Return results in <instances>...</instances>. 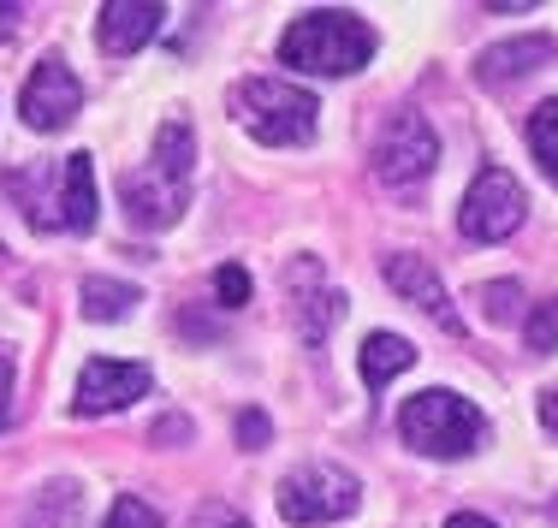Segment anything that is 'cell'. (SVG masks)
I'll list each match as a JSON object with an SVG mask.
<instances>
[{"mask_svg": "<svg viewBox=\"0 0 558 528\" xmlns=\"http://www.w3.org/2000/svg\"><path fill=\"white\" fill-rule=\"evenodd\" d=\"M215 297H220V309H244L250 303V268H238V261L215 268Z\"/></svg>", "mask_w": 558, "mask_h": 528, "instance_id": "44dd1931", "label": "cell"}, {"mask_svg": "<svg viewBox=\"0 0 558 528\" xmlns=\"http://www.w3.org/2000/svg\"><path fill=\"white\" fill-rule=\"evenodd\" d=\"M203 528H250V523H244V517H232V511H208Z\"/></svg>", "mask_w": 558, "mask_h": 528, "instance_id": "83f0119b", "label": "cell"}, {"mask_svg": "<svg viewBox=\"0 0 558 528\" xmlns=\"http://www.w3.org/2000/svg\"><path fill=\"white\" fill-rule=\"evenodd\" d=\"M77 505H84L77 481H48L36 511H31V528H77Z\"/></svg>", "mask_w": 558, "mask_h": 528, "instance_id": "e0dca14e", "label": "cell"}, {"mask_svg": "<svg viewBox=\"0 0 558 528\" xmlns=\"http://www.w3.org/2000/svg\"><path fill=\"white\" fill-rule=\"evenodd\" d=\"M161 19H167V7H155V0H108L96 19L101 54H137L143 42L161 36Z\"/></svg>", "mask_w": 558, "mask_h": 528, "instance_id": "4fadbf2b", "label": "cell"}, {"mask_svg": "<svg viewBox=\"0 0 558 528\" xmlns=\"http://www.w3.org/2000/svg\"><path fill=\"white\" fill-rule=\"evenodd\" d=\"M541 428H547V433H558V386L547 392V398H541Z\"/></svg>", "mask_w": 558, "mask_h": 528, "instance_id": "4316f807", "label": "cell"}, {"mask_svg": "<svg viewBox=\"0 0 558 528\" xmlns=\"http://www.w3.org/2000/svg\"><path fill=\"white\" fill-rule=\"evenodd\" d=\"M434 161H440V137H434V125L422 113H392L387 125H380V137H375V179L387 184V191H410V184H422L434 173Z\"/></svg>", "mask_w": 558, "mask_h": 528, "instance_id": "52a82bcc", "label": "cell"}, {"mask_svg": "<svg viewBox=\"0 0 558 528\" xmlns=\"http://www.w3.org/2000/svg\"><path fill=\"white\" fill-rule=\"evenodd\" d=\"M446 528H499L494 517H482V511H451Z\"/></svg>", "mask_w": 558, "mask_h": 528, "instance_id": "484cf974", "label": "cell"}, {"mask_svg": "<svg viewBox=\"0 0 558 528\" xmlns=\"http://www.w3.org/2000/svg\"><path fill=\"white\" fill-rule=\"evenodd\" d=\"M77 108H84V84L72 77V65H65L60 54H48L31 77H24L19 113H24L31 131H65L77 119Z\"/></svg>", "mask_w": 558, "mask_h": 528, "instance_id": "ba28073f", "label": "cell"}, {"mask_svg": "<svg viewBox=\"0 0 558 528\" xmlns=\"http://www.w3.org/2000/svg\"><path fill=\"white\" fill-rule=\"evenodd\" d=\"M12 421V356L0 351V428Z\"/></svg>", "mask_w": 558, "mask_h": 528, "instance_id": "d4e9b609", "label": "cell"}, {"mask_svg": "<svg viewBox=\"0 0 558 528\" xmlns=\"http://www.w3.org/2000/svg\"><path fill=\"white\" fill-rule=\"evenodd\" d=\"M155 386V374L143 363H113V356H89L84 374H77V398L72 410L77 416H113L125 404H137L143 392Z\"/></svg>", "mask_w": 558, "mask_h": 528, "instance_id": "9c48e42d", "label": "cell"}, {"mask_svg": "<svg viewBox=\"0 0 558 528\" xmlns=\"http://www.w3.org/2000/svg\"><path fill=\"white\" fill-rule=\"evenodd\" d=\"M96 226V161L84 149L54 167V202H48V232H89Z\"/></svg>", "mask_w": 558, "mask_h": 528, "instance_id": "30bf717a", "label": "cell"}, {"mask_svg": "<svg viewBox=\"0 0 558 528\" xmlns=\"http://www.w3.org/2000/svg\"><path fill=\"white\" fill-rule=\"evenodd\" d=\"M387 285L404 303H416L422 315H428L434 327H446V333H463V315L451 309V292H446V280L428 268L422 256H387Z\"/></svg>", "mask_w": 558, "mask_h": 528, "instance_id": "8fae6325", "label": "cell"}, {"mask_svg": "<svg viewBox=\"0 0 558 528\" xmlns=\"http://www.w3.org/2000/svg\"><path fill=\"white\" fill-rule=\"evenodd\" d=\"M238 440H244V452H262V445L274 440L268 416H262V410H244V416H238Z\"/></svg>", "mask_w": 558, "mask_h": 528, "instance_id": "603a6c76", "label": "cell"}, {"mask_svg": "<svg viewBox=\"0 0 558 528\" xmlns=\"http://www.w3.org/2000/svg\"><path fill=\"white\" fill-rule=\"evenodd\" d=\"M523 339H529V351H535V356L558 351V297H541L535 309H529V321H523Z\"/></svg>", "mask_w": 558, "mask_h": 528, "instance_id": "d6986e66", "label": "cell"}, {"mask_svg": "<svg viewBox=\"0 0 558 528\" xmlns=\"http://www.w3.org/2000/svg\"><path fill=\"white\" fill-rule=\"evenodd\" d=\"M523 214H529L523 184L505 173V167H482V173H475V184L463 191L458 226H463V237H470V244H505V237L523 226Z\"/></svg>", "mask_w": 558, "mask_h": 528, "instance_id": "8992f818", "label": "cell"}, {"mask_svg": "<svg viewBox=\"0 0 558 528\" xmlns=\"http://www.w3.org/2000/svg\"><path fill=\"white\" fill-rule=\"evenodd\" d=\"M77 303H84L89 321H125L131 303H137V285L125 280H108V273H89L84 285H77Z\"/></svg>", "mask_w": 558, "mask_h": 528, "instance_id": "2e32d148", "label": "cell"}, {"mask_svg": "<svg viewBox=\"0 0 558 528\" xmlns=\"http://www.w3.org/2000/svg\"><path fill=\"white\" fill-rule=\"evenodd\" d=\"M279 60L315 77H351L375 60V30L344 7H315L291 19V30L279 36Z\"/></svg>", "mask_w": 558, "mask_h": 528, "instance_id": "7a4b0ae2", "label": "cell"}, {"mask_svg": "<svg viewBox=\"0 0 558 528\" xmlns=\"http://www.w3.org/2000/svg\"><path fill=\"white\" fill-rule=\"evenodd\" d=\"M511 303H517V285H511V280L482 285V309H487V321H511Z\"/></svg>", "mask_w": 558, "mask_h": 528, "instance_id": "7402d4cb", "label": "cell"}, {"mask_svg": "<svg viewBox=\"0 0 558 528\" xmlns=\"http://www.w3.org/2000/svg\"><path fill=\"white\" fill-rule=\"evenodd\" d=\"M191 155H196V131L184 119H167L155 131L149 167L119 179V202H125L131 226L143 232H167L184 214V196H191Z\"/></svg>", "mask_w": 558, "mask_h": 528, "instance_id": "6da1fadb", "label": "cell"}, {"mask_svg": "<svg viewBox=\"0 0 558 528\" xmlns=\"http://www.w3.org/2000/svg\"><path fill=\"white\" fill-rule=\"evenodd\" d=\"M416 363V345H410L404 333H368L363 339V356H356V368H363V380L368 386H387V380H398L404 368Z\"/></svg>", "mask_w": 558, "mask_h": 528, "instance_id": "9a60e30c", "label": "cell"}, {"mask_svg": "<svg viewBox=\"0 0 558 528\" xmlns=\"http://www.w3.org/2000/svg\"><path fill=\"white\" fill-rule=\"evenodd\" d=\"M101 528H161V517H155L149 499L119 493V499H113V511H108V523H101Z\"/></svg>", "mask_w": 558, "mask_h": 528, "instance_id": "ffe728a7", "label": "cell"}, {"mask_svg": "<svg viewBox=\"0 0 558 528\" xmlns=\"http://www.w3.org/2000/svg\"><path fill=\"white\" fill-rule=\"evenodd\" d=\"M291 297H298V327H303V339H310V345H322V339L339 327V315H344V292H333V285H327L322 261L298 256V261H291Z\"/></svg>", "mask_w": 558, "mask_h": 528, "instance_id": "7c38bea8", "label": "cell"}, {"mask_svg": "<svg viewBox=\"0 0 558 528\" xmlns=\"http://www.w3.org/2000/svg\"><path fill=\"white\" fill-rule=\"evenodd\" d=\"M12 24H19V7H0V36H7Z\"/></svg>", "mask_w": 558, "mask_h": 528, "instance_id": "f1b7e54d", "label": "cell"}, {"mask_svg": "<svg viewBox=\"0 0 558 528\" xmlns=\"http://www.w3.org/2000/svg\"><path fill=\"white\" fill-rule=\"evenodd\" d=\"M232 113H238V125L256 143H268V149H298V143H310L315 125H322V101L303 84H286V77H244V84L232 89Z\"/></svg>", "mask_w": 558, "mask_h": 528, "instance_id": "3957f363", "label": "cell"}, {"mask_svg": "<svg viewBox=\"0 0 558 528\" xmlns=\"http://www.w3.org/2000/svg\"><path fill=\"white\" fill-rule=\"evenodd\" d=\"M553 60H558V36L529 30V36H511V42L482 48L475 77H482L487 89H499V84H511V77H529V72H541V65H553Z\"/></svg>", "mask_w": 558, "mask_h": 528, "instance_id": "5bb4252c", "label": "cell"}, {"mask_svg": "<svg viewBox=\"0 0 558 528\" xmlns=\"http://www.w3.org/2000/svg\"><path fill=\"white\" fill-rule=\"evenodd\" d=\"M274 505H279V517L286 523H344L356 505H363V481H356L344 464H303V469H291L286 481H279V493H274Z\"/></svg>", "mask_w": 558, "mask_h": 528, "instance_id": "5b68a950", "label": "cell"}, {"mask_svg": "<svg viewBox=\"0 0 558 528\" xmlns=\"http://www.w3.org/2000/svg\"><path fill=\"white\" fill-rule=\"evenodd\" d=\"M149 440H155V445H161V440H191V421H184V416H161Z\"/></svg>", "mask_w": 558, "mask_h": 528, "instance_id": "cb8c5ba5", "label": "cell"}, {"mask_svg": "<svg viewBox=\"0 0 558 528\" xmlns=\"http://www.w3.org/2000/svg\"><path fill=\"white\" fill-rule=\"evenodd\" d=\"M398 433H404V445L422 457H463L487 440V416L475 410L470 398H458V392L428 386L398 410Z\"/></svg>", "mask_w": 558, "mask_h": 528, "instance_id": "277c9868", "label": "cell"}, {"mask_svg": "<svg viewBox=\"0 0 558 528\" xmlns=\"http://www.w3.org/2000/svg\"><path fill=\"white\" fill-rule=\"evenodd\" d=\"M529 149H535L541 173L558 184V96H553V101H541V108L529 113Z\"/></svg>", "mask_w": 558, "mask_h": 528, "instance_id": "ac0fdd59", "label": "cell"}]
</instances>
